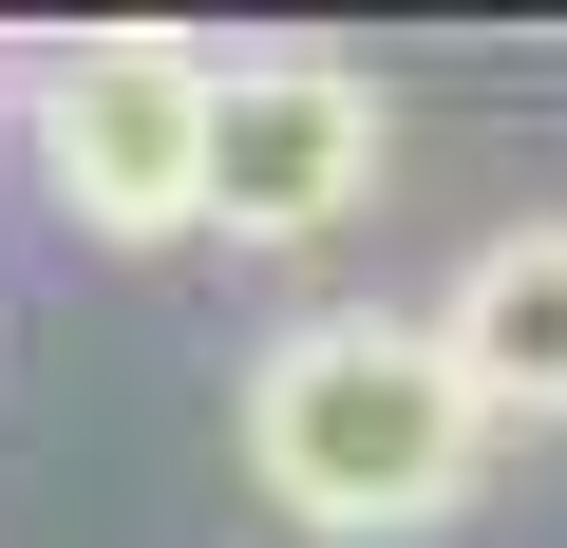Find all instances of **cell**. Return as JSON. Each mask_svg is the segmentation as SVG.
I'll use <instances>...</instances> for the list:
<instances>
[{
    "mask_svg": "<svg viewBox=\"0 0 567 548\" xmlns=\"http://www.w3.org/2000/svg\"><path fill=\"white\" fill-rule=\"evenodd\" d=\"M246 473H265V510H284V529L379 548V529L473 510V473H492V397L454 379V341H435V322L322 303V322H284V341L246 360Z\"/></svg>",
    "mask_w": 567,
    "mask_h": 548,
    "instance_id": "obj_1",
    "label": "cell"
},
{
    "mask_svg": "<svg viewBox=\"0 0 567 548\" xmlns=\"http://www.w3.org/2000/svg\"><path fill=\"white\" fill-rule=\"evenodd\" d=\"M208 114H227V58H189V39H58V58L20 76L39 189H58L95 246L208 227Z\"/></svg>",
    "mask_w": 567,
    "mask_h": 548,
    "instance_id": "obj_2",
    "label": "cell"
},
{
    "mask_svg": "<svg viewBox=\"0 0 567 548\" xmlns=\"http://www.w3.org/2000/svg\"><path fill=\"white\" fill-rule=\"evenodd\" d=\"M398 170V114L360 58H227V114H208V227L227 246H322L341 208H379Z\"/></svg>",
    "mask_w": 567,
    "mask_h": 548,
    "instance_id": "obj_3",
    "label": "cell"
},
{
    "mask_svg": "<svg viewBox=\"0 0 567 548\" xmlns=\"http://www.w3.org/2000/svg\"><path fill=\"white\" fill-rule=\"evenodd\" d=\"M416 322L454 341V379L492 397V435H548V416H567V208L473 227V265H454Z\"/></svg>",
    "mask_w": 567,
    "mask_h": 548,
    "instance_id": "obj_4",
    "label": "cell"
}]
</instances>
